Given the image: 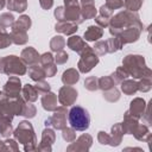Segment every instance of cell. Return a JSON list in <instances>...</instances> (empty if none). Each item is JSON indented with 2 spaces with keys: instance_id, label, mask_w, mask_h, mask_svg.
I'll list each match as a JSON object with an SVG mask.
<instances>
[{
  "instance_id": "cell-1",
  "label": "cell",
  "mask_w": 152,
  "mask_h": 152,
  "mask_svg": "<svg viewBox=\"0 0 152 152\" xmlns=\"http://www.w3.org/2000/svg\"><path fill=\"white\" fill-rule=\"evenodd\" d=\"M69 124L76 131H86L90 124V116L83 107L75 106L69 112Z\"/></svg>"
}]
</instances>
